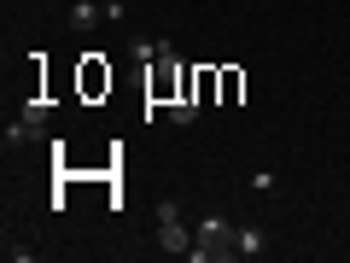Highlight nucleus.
Returning <instances> with one entry per match:
<instances>
[{"instance_id": "7ed1b4c3", "label": "nucleus", "mask_w": 350, "mask_h": 263, "mask_svg": "<svg viewBox=\"0 0 350 263\" xmlns=\"http://www.w3.org/2000/svg\"><path fill=\"white\" fill-rule=\"evenodd\" d=\"M105 88H111V64H105L100 53H88V59H82V94H88V100H100Z\"/></svg>"}, {"instance_id": "20e7f679", "label": "nucleus", "mask_w": 350, "mask_h": 263, "mask_svg": "<svg viewBox=\"0 0 350 263\" xmlns=\"http://www.w3.org/2000/svg\"><path fill=\"white\" fill-rule=\"evenodd\" d=\"M100 18H105V12H100V0H76V6H70V24H76V29H94Z\"/></svg>"}, {"instance_id": "6e6552de", "label": "nucleus", "mask_w": 350, "mask_h": 263, "mask_svg": "<svg viewBox=\"0 0 350 263\" xmlns=\"http://www.w3.org/2000/svg\"><path fill=\"white\" fill-rule=\"evenodd\" d=\"M239 94H245V76H239V71H222V100H239Z\"/></svg>"}, {"instance_id": "0eeeda50", "label": "nucleus", "mask_w": 350, "mask_h": 263, "mask_svg": "<svg viewBox=\"0 0 350 263\" xmlns=\"http://www.w3.org/2000/svg\"><path fill=\"white\" fill-rule=\"evenodd\" d=\"M24 123L41 135V129H47V100H29V105H24Z\"/></svg>"}, {"instance_id": "f257e3e1", "label": "nucleus", "mask_w": 350, "mask_h": 263, "mask_svg": "<svg viewBox=\"0 0 350 263\" xmlns=\"http://www.w3.org/2000/svg\"><path fill=\"white\" fill-rule=\"evenodd\" d=\"M193 258H199V263H228V258H239V228L222 223V216H204L199 234H193Z\"/></svg>"}, {"instance_id": "39448f33", "label": "nucleus", "mask_w": 350, "mask_h": 263, "mask_svg": "<svg viewBox=\"0 0 350 263\" xmlns=\"http://www.w3.org/2000/svg\"><path fill=\"white\" fill-rule=\"evenodd\" d=\"M262 251V228H239V258H257Z\"/></svg>"}, {"instance_id": "423d86ee", "label": "nucleus", "mask_w": 350, "mask_h": 263, "mask_svg": "<svg viewBox=\"0 0 350 263\" xmlns=\"http://www.w3.org/2000/svg\"><path fill=\"white\" fill-rule=\"evenodd\" d=\"M199 112H204L199 100H170V117H175V123H193V117H199Z\"/></svg>"}, {"instance_id": "f03ea898", "label": "nucleus", "mask_w": 350, "mask_h": 263, "mask_svg": "<svg viewBox=\"0 0 350 263\" xmlns=\"http://www.w3.org/2000/svg\"><path fill=\"white\" fill-rule=\"evenodd\" d=\"M158 246L170 251V258H193V234H187V223H181V205L175 199H158Z\"/></svg>"}]
</instances>
